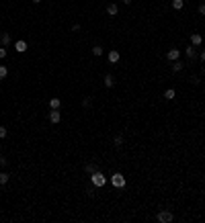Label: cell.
<instances>
[{
  "label": "cell",
  "instance_id": "obj_1",
  "mask_svg": "<svg viewBox=\"0 0 205 223\" xmlns=\"http://www.w3.org/2000/svg\"><path fill=\"white\" fill-rule=\"evenodd\" d=\"M90 182H93V186H97V189H102V186L109 182V178L102 172H98V170H97V172L90 174Z\"/></svg>",
  "mask_w": 205,
  "mask_h": 223
},
{
  "label": "cell",
  "instance_id": "obj_2",
  "mask_svg": "<svg viewBox=\"0 0 205 223\" xmlns=\"http://www.w3.org/2000/svg\"><path fill=\"white\" fill-rule=\"evenodd\" d=\"M109 182H111L115 189H123V186H125V178H123V174H119V172L113 174L111 178H109Z\"/></svg>",
  "mask_w": 205,
  "mask_h": 223
},
{
  "label": "cell",
  "instance_id": "obj_3",
  "mask_svg": "<svg viewBox=\"0 0 205 223\" xmlns=\"http://www.w3.org/2000/svg\"><path fill=\"white\" fill-rule=\"evenodd\" d=\"M156 219H158V221H160V223H170L172 219H174V215H172L170 211H168V209H162L160 213L156 215Z\"/></svg>",
  "mask_w": 205,
  "mask_h": 223
},
{
  "label": "cell",
  "instance_id": "obj_4",
  "mask_svg": "<svg viewBox=\"0 0 205 223\" xmlns=\"http://www.w3.org/2000/svg\"><path fill=\"white\" fill-rule=\"evenodd\" d=\"M60 119H62V113H60V109H51V113H49V123H51V125H58Z\"/></svg>",
  "mask_w": 205,
  "mask_h": 223
},
{
  "label": "cell",
  "instance_id": "obj_5",
  "mask_svg": "<svg viewBox=\"0 0 205 223\" xmlns=\"http://www.w3.org/2000/svg\"><path fill=\"white\" fill-rule=\"evenodd\" d=\"M166 57H168V61H176L179 57H181V49H168Z\"/></svg>",
  "mask_w": 205,
  "mask_h": 223
},
{
  "label": "cell",
  "instance_id": "obj_6",
  "mask_svg": "<svg viewBox=\"0 0 205 223\" xmlns=\"http://www.w3.org/2000/svg\"><path fill=\"white\" fill-rule=\"evenodd\" d=\"M27 47H29V45H27V41H23V39L15 41V49L19 51V53H25V51H27Z\"/></svg>",
  "mask_w": 205,
  "mask_h": 223
},
{
  "label": "cell",
  "instance_id": "obj_7",
  "mask_svg": "<svg viewBox=\"0 0 205 223\" xmlns=\"http://www.w3.org/2000/svg\"><path fill=\"white\" fill-rule=\"evenodd\" d=\"M107 15L109 16H117L119 15V6L113 4V2H111V4H107Z\"/></svg>",
  "mask_w": 205,
  "mask_h": 223
},
{
  "label": "cell",
  "instance_id": "obj_8",
  "mask_svg": "<svg viewBox=\"0 0 205 223\" xmlns=\"http://www.w3.org/2000/svg\"><path fill=\"white\" fill-rule=\"evenodd\" d=\"M201 43H203V35H199V33L191 35V45H195L197 47V45H201Z\"/></svg>",
  "mask_w": 205,
  "mask_h": 223
},
{
  "label": "cell",
  "instance_id": "obj_9",
  "mask_svg": "<svg viewBox=\"0 0 205 223\" xmlns=\"http://www.w3.org/2000/svg\"><path fill=\"white\" fill-rule=\"evenodd\" d=\"M185 53H187V57L189 60H197V51H195V45H189L185 49Z\"/></svg>",
  "mask_w": 205,
  "mask_h": 223
},
{
  "label": "cell",
  "instance_id": "obj_10",
  "mask_svg": "<svg viewBox=\"0 0 205 223\" xmlns=\"http://www.w3.org/2000/svg\"><path fill=\"white\" fill-rule=\"evenodd\" d=\"M107 57H109V61H111V64H117V61H119V51H117V49H111Z\"/></svg>",
  "mask_w": 205,
  "mask_h": 223
},
{
  "label": "cell",
  "instance_id": "obj_11",
  "mask_svg": "<svg viewBox=\"0 0 205 223\" xmlns=\"http://www.w3.org/2000/svg\"><path fill=\"white\" fill-rule=\"evenodd\" d=\"M105 86H107V88H113V86H115V78H113L111 74L105 76Z\"/></svg>",
  "mask_w": 205,
  "mask_h": 223
},
{
  "label": "cell",
  "instance_id": "obj_12",
  "mask_svg": "<svg viewBox=\"0 0 205 223\" xmlns=\"http://www.w3.org/2000/svg\"><path fill=\"white\" fill-rule=\"evenodd\" d=\"M0 41H2V47L10 45V35L8 33H2V35H0Z\"/></svg>",
  "mask_w": 205,
  "mask_h": 223
},
{
  "label": "cell",
  "instance_id": "obj_13",
  "mask_svg": "<svg viewBox=\"0 0 205 223\" xmlns=\"http://www.w3.org/2000/svg\"><path fill=\"white\" fill-rule=\"evenodd\" d=\"M174 96H176V90H174V88H168V90L164 92V98H166V100H172Z\"/></svg>",
  "mask_w": 205,
  "mask_h": 223
},
{
  "label": "cell",
  "instance_id": "obj_14",
  "mask_svg": "<svg viewBox=\"0 0 205 223\" xmlns=\"http://www.w3.org/2000/svg\"><path fill=\"white\" fill-rule=\"evenodd\" d=\"M60 104H62L60 98H49V109H60Z\"/></svg>",
  "mask_w": 205,
  "mask_h": 223
},
{
  "label": "cell",
  "instance_id": "obj_15",
  "mask_svg": "<svg viewBox=\"0 0 205 223\" xmlns=\"http://www.w3.org/2000/svg\"><path fill=\"white\" fill-rule=\"evenodd\" d=\"M113 143H115V148H121V145H123V135L121 133L115 135V137H113Z\"/></svg>",
  "mask_w": 205,
  "mask_h": 223
},
{
  "label": "cell",
  "instance_id": "obj_16",
  "mask_svg": "<svg viewBox=\"0 0 205 223\" xmlns=\"http://www.w3.org/2000/svg\"><path fill=\"white\" fill-rule=\"evenodd\" d=\"M185 6V0H172V8L174 10H181Z\"/></svg>",
  "mask_w": 205,
  "mask_h": 223
},
{
  "label": "cell",
  "instance_id": "obj_17",
  "mask_svg": "<svg viewBox=\"0 0 205 223\" xmlns=\"http://www.w3.org/2000/svg\"><path fill=\"white\" fill-rule=\"evenodd\" d=\"M84 172H88V174L97 172V166H94V164H86V166H84Z\"/></svg>",
  "mask_w": 205,
  "mask_h": 223
},
{
  "label": "cell",
  "instance_id": "obj_18",
  "mask_svg": "<svg viewBox=\"0 0 205 223\" xmlns=\"http://www.w3.org/2000/svg\"><path fill=\"white\" fill-rule=\"evenodd\" d=\"M93 55H97V57H101V55H102V47H101V45H94V47H93Z\"/></svg>",
  "mask_w": 205,
  "mask_h": 223
},
{
  "label": "cell",
  "instance_id": "obj_19",
  "mask_svg": "<svg viewBox=\"0 0 205 223\" xmlns=\"http://www.w3.org/2000/svg\"><path fill=\"white\" fill-rule=\"evenodd\" d=\"M8 180H10V176H8V174H6V172H0V184H6Z\"/></svg>",
  "mask_w": 205,
  "mask_h": 223
},
{
  "label": "cell",
  "instance_id": "obj_20",
  "mask_svg": "<svg viewBox=\"0 0 205 223\" xmlns=\"http://www.w3.org/2000/svg\"><path fill=\"white\" fill-rule=\"evenodd\" d=\"M172 70H174V72H181L183 70V61H179V60L172 61Z\"/></svg>",
  "mask_w": 205,
  "mask_h": 223
},
{
  "label": "cell",
  "instance_id": "obj_21",
  "mask_svg": "<svg viewBox=\"0 0 205 223\" xmlns=\"http://www.w3.org/2000/svg\"><path fill=\"white\" fill-rule=\"evenodd\" d=\"M6 76H8V70H6V68H4V66H0V78L4 80V78H6Z\"/></svg>",
  "mask_w": 205,
  "mask_h": 223
},
{
  "label": "cell",
  "instance_id": "obj_22",
  "mask_svg": "<svg viewBox=\"0 0 205 223\" xmlns=\"http://www.w3.org/2000/svg\"><path fill=\"white\" fill-rule=\"evenodd\" d=\"M90 104H93V100L88 98V96H86V98H82V107H84V109H88Z\"/></svg>",
  "mask_w": 205,
  "mask_h": 223
},
{
  "label": "cell",
  "instance_id": "obj_23",
  "mask_svg": "<svg viewBox=\"0 0 205 223\" xmlns=\"http://www.w3.org/2000/svg\"><path fill=\"white\" fill-rule=\"evenodd\" d=\"M6 135H8V131H6V129H4V127H0V139H4V137H6Z\"/></svg>",
  "mask_w": 205,
  "mask_h": 223
},
{
  "label": "cell",
  "instance_id": "obj_24",
  "mask_svg": "<svg viewBox=\"0 0 205 223\" xmlns=\"http://www.w3.org/2000/svg\"><path fill=\"white\" fill-rule=\"evenodd\" d=\"M2 57H6V47H0V60Z\"/></svg>",
  "mask_w": 205,
  "mask_h": 223
},
{
  "label": "cell",
  "instance_id": "obj_25",
  "mask_svg": "<svg viewBox=\"0 0 205 223\" xmlns=\"http://www.w3.org/2000/svg\"><path fill=\"white\" fill-rule=\"evenodd\" d=\"M199 12H201V15H205V2H201V4H199Z\"/></svg>",
  "mask_w": 205,
  "mask_h": 223
},
{
  "label": "cell",
  "instance_id": "obj_26",
  "mask_svg": "<svg viewBox=\"0 0 205 223\" xmlns=\"http://www.w3.org/2000/svg\"><path fill=\"white\" fill-rule=\"evenodd\" d=\"M72 31H74V33H76V31H80V25H78V23H74V25H72Z\"/></svg>",
  "mask_w": 205,
  "mask_h": 223
},
{
  "label": "cell",
  "instance_id": "obj_27",
  "mask_svg": "<svg viewBox=\"0 0 205 223\" xmlns=\"http://www.w3.org/2000/svg\"><path fill=\"white\" fill-rule=\"evenodd\" d=\"M0 166H6V158L4 156H0Z\"/></svg>",
  "mask_w": 205,
  "mask_h": 223
},
{
  "label": "cell",
  "instance_id": "obj_28",
  "mask_svg": "<svg viewBox=\"0 0 205 223\" xmlns=\"http://www.w3.org/2000/svg\"><path fill=\"white\" fill-rule=\"evenodd\" d=\"M199 57H201V61H205V49L201 51V55H199Z\"/></svg>",
  "mask_w": 205,
  "mask_h": 223
},
{
  "label": "cell",
  "instance_id": "obj_29",
  "mask_svg": "<svg viewBox=\"0 0 205 223\" xmlns=\"http://www.w3.org/2000/svg\"><path fill=\"white\" fill-rule=\"evenodd\" d=\"M121 2H123V4H131L133 0H121Z\"/></svg>",
  "mask_w": 205,
  "mask_h": 223
},
{
  "label": "cell",
  "instance_id": "obj_30",
  "mask_svg": "<svg viewBox=\"0 0 205 223\" xmlns=\"http://www.w3.org/2000/svg\"><path fill=\"white\" fill-rule=\"evenodd\" d=\"M33 2H35V4H39V2H41V0H33Z\"/></svg>",
  "mask_w": 205,
  "mask_h": 223
},
{
  "label": "cell",
  "instance_id": "obj_31",
  "mask_svg": "<svg viewBox=\"0 0 205 223\" xmlns=\"http://www.w3.org/2000/svg\"><path fill=\"white\" fill-rule=\"evenodd\" d=\"M203 78H205V72H203Z\"/></svg>",
  "mask_w": 205,
  "mask_h": 223
},
{
  "label": "cell",
  "instance_id": "obj_32",
  "mask_svg": "<svg viewBox=\"0 0 205 223\" xmlns=\"http://www.w3.org/2000/svg\"><path fill=\"white\" fill-rule=\"evenodd\" d=\"M0 82H2V78H0Z\"/></svg>",
  "mask_w": 205,
  "mask_h": 223
}]
</instances>
